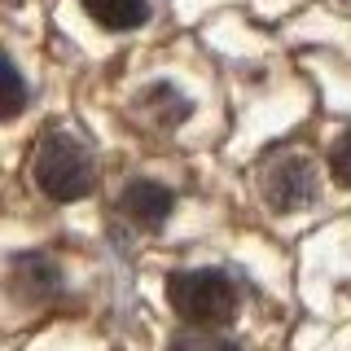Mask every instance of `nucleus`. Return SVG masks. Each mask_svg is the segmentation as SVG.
I'll return each mask as SVG.
<instances>
[{
    "label": "nucleus",
    "instance_id": "obj_1",
    "mask_svg": "<svg viewBox=\"0 0 351 351\" xmlns=\"http://www.w3.org/2000/svg\"><path fill=\"white\" fill-rule=\"evenodd\" d=\"M167 299L180 321L197 329L228 325L237 316V285L215 268H193V272H171L167 277Z\"/></svg>",
    "mask_w": 351,
    "mask_h": 351
},
{
    "label": "nucleus",
    "instance_id": "obj_2",
    "mask_svg": "<svg viewBox=\"0 0 351 351\" xmlns=\"http://www.w3.org/2000/svg\"><path fill=\"white\" fill-rule=\"evenodd\" d=\"M31 176H36L40 193H49L53 202H80V197L93 193V158L80 141L62 136V132L40 141Z\"/></svg>",
    "mask_w": 351,
    "mask_h": 351
},
{
    "label": "nucleus",
    "instance_id": "obj_3",
    "mask_svg": "<svg viewBox=\"0 0 351 351\" xmlns=\"http://www.w3.org/2000/svg\"><path fill=\"white\" fill-rule=\"evenodd\" d=\"M263 197L272 211H303L316 197V167L303 154H281L263 171Z\"/></svg>",
    "mask_w": 351,
    "mask_h": 351
},
{
    "label": "nucleus",
    "instance_id": "obj_4",
    "mask_svg": "<svg viewBox=\"0 0 351 351\" xmlns=\"http://www.w3.org/2000/svg\"><path fill=\"white\" fill-rule=\"evenodd\" d=\"M119 206H123V215L132 219V224H141V228H162V219L171 215V206H176V197L167 184H158V180H132L123 197H119Z\"/></svg>",
    "mask_w": 351,
    "mask_h": 351
},
{
    "label": "nucleus",
    "instance_id": "obj_5",
    "mask_svg": "<svg viewBox=\"0 0 351 351\" xmlns=\"http://www.w3.org/2000/svg\"><path fill=\"white\" fill-rule=\"evenodd\" d=\"M80 5L106 31H136L149 18V0H80Z\"/></svg>",
    "mask_w": 351,
    "mask_h": 351
},
{
    "label": "nucleus",
    "instance_id": "obj_6",
    "mask_svg": "<svg viewBox=\"0 0 351 351\" xmlns=\"http://www.w3.org/2000/svg\"><path fill=\"white\" fill-rule=\"evenodd\" d=\"M9 281H14V290L22 299H49L53 285H58V268L44 255H22L14 263V272H9Z\"/></svg>",
    "mask_w": 351,
    "mask_h": 351
},
{
    "label": "nucleus",
    "instance_id": "obj_7",
    "mask_svg": "<svg viewBox=\"0 0 351 351\" xmlns=\"http://www.w3.org/2000/svg\"><path fill=\"white\" fill-rule=\"evenodd\" d=\"M171 351H237V343L219 338L215 329H189V334H180L171 343Z\"/></svg>",
    "mask_w": 351,
    "mask_h": 351
},
{
    "label": "nucleus",
    "instance_id": "obj_8",
    "mask_svg": "<svg viewBox=\"0 0 351 351\" xmlns=\"http://www.w3.org/2000/svg\"><path fill=\"white\" fill-rule=\"evenodd\" d=\"M5 119H18L22 106H27V88H22V71L18 62H5Z\"/></svg>",
    "mask_w": 351,
    "mask_h": 351
},
{
    "label": "nucleus",
    "instance_id": "obj_9",
    "mask_svg": "<svg viewBox=\"0 0 351 351\" xmlns=\"http://www.w3.org/2000/svg\"><path fill=\"white\" fill-rule=\"evenodd\" d=\"M329 171H334L338 184H347V189H351V128L334 141V149H329Z\"/></svg>",
    "mask_w": 351,
    "mask_h": 351
}]
</instances>
